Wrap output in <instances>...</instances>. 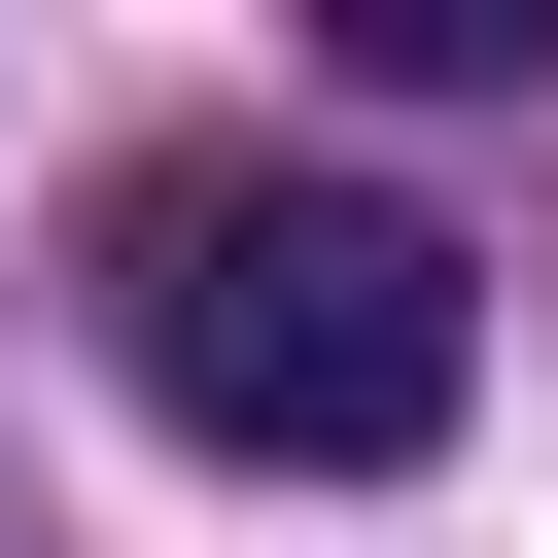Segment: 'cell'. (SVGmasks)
<instances>
[{"label": "cell", "instance_id": "obj_1", "mask_svg": "<svg viewBox=\"0 0 558 558\" xmlns=\"http://www.w3.org/2000/svg\"><path fill=\"white\" fill-rule=\"evenodd\" d=\"M105 349H140L174 453H244V488H384V453H453L488 279H453L384 174H140V209H105Z\"/></svg>", "mask_w": 558, "mask_h": 558}]
</instances>
